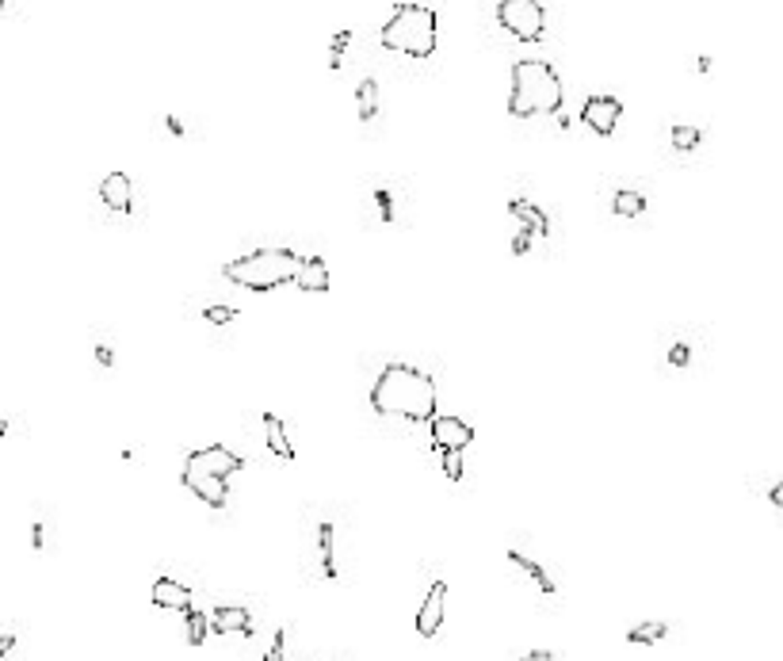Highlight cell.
<instances>
[{
	"label": "cell",
	"mask_w": 783,
	"mask_h": 661,
	"mask_svg": "<svg viewBox=\"0 0 783 661\" xmlns=\"http://www.w3.org/2000/svg\"><path fill=\"white\" fill-rule=\"evenodd\" d=\"M512 661H558V654H554V650H531V654L512 657Z\"/></svg>",
	"instance_id": "cell-28"
},
{
	"label": "cell",
	"mask_w": 783,
	"mask_h": 661,
	"mask_svg": "<svg viewBox=\"0 0 783 661\" xmlns=\"http://www.w3.org/2000/svg\"><path fill=\"white\" fill-rule=\"evenodd\" d=\"M379 43L405 58H432L436 54V12L428 5L405 0L390 12V20L379 31Z\"/></svg>",
	"instance_id": "cell-4"
},
{
	"label": "cell",
	"mask_w": 783,
	"mask_h": 661,
	"mask_svg": "<svg viewBox=\"0 0 783 661\" xmlns=\"http://www.w3.org/2000/svg\"><path fill=\"white\" fill-rule=\"evenodd\" d=\"M699 142H703V131H699V126H673V150L688 153V150H696Z\"/></svg>",
	"instance_id": "cell-22"
},
{
	"label": "cell",
	"mask_w": 783,
	"mask_h": 661,
	"mask_svg": "<svg viewBox=\"0 0 783 661\" xmlns=\"http://www.w3.org/2000/svg\"><path fill=\"white\" fill-rule=\"evenodd\" d=\"M509 214L512 218H520V226H528V230H535L539 237H550V218L539 211L535 203H528V199H509Z\"/></svg>",
	"instance_id": "cell-14"
},
{
	"label": "cell",
	"mask_w": 783,
	"mask_h": 661,
	"mask_svg": "<svg viewBox=\"0 0 783 661\" xmlns=\"http://www.w3.org/2000/svg\"><path fill=\"white\" fill-rule=\"evenodd\" d=\"M768 501H772L776 508H783V478H779V482H776V489L768 493Z\"/></svg>",
	"instance_id": "cell-32"
},
{
	"label": "cell",
	"mask_w": 783,
	"mask_h": 661,
	"mask_svg": "<svg viewBox=\"0 0 783 661\" xmlns=\"http://www.w3.org/2000/svg\"><path fill=\"white\" fill-rule=\"evenodd\" d=\"M31 547H35V550H43V547H46V528H43V524H35V528H31Z\"/></svg>",
	"instance_id": "cell-30"
},
{
	"label": "cell",
	"mask_w": 783,
	"mask_h": 661,
	"mask_svg": "<svg viewBox=\"0 0 783 661\" xmlns=\"http://www.w3.org/2000/svg\"><path fill=\"white\" fill-rule=\"evenodd\" d=\"M264 661H283V631H275V642H272V650H268Z\"/></svg>",
	"instance_id": "cell-29"
},
{
	"label": "cell",
	"mask_w": 783,
	"mask_h": 661,
	"mask_svg": "<svg viewBox=\"0 0 783 661\" xmlns=\"http://www.w3.org/2000/svg\"><path fill=\"white\" fill-rule=\"evenodd\" d=\"M356 107H360V119L363 123H371L379 115V84L375 81H360V88H356Z\"/></svg>",
	"instance_id": "cell-21"
},
{
	"label": "cell",
	"mask_w": 783,
	"mask_h": 661,
	"mask_svg": "<svg viewBox=\"0 0 783 661\" xmlns=\"http://www.w3.org/2000/svg\"><path fill=\"white\" fill-rule=\"evenodd\" d=\"M211 627H214V635H253V616H249V608L226 604V608L211 612Z\"/></svg>",
	"instance_id": "cell-12"
},
{
	"label": "cell",
	"mask_w": 783,
	"mask_h": 661,
	"mask_svg": "<svg viewBox=\"0 0 783 661\" xmlns=\"http://www.w3.org/2000/svg\"><path fill=\"white\" fill-rule=\"evenodd\" d=\"M92 352H96V360H100V367H115V352H111L107 344H96L92 348Z\"/></svg>",
	"instance_id": "cell-27"
},
{
	"label": "cell",
	"mask_w": 783,
	"mask_h": 661,
	"mask_svg": "<svg viewBox=\"0 0 783 661\" xmlns=\"http://www.w3.org/2000/svg\"><path fill=\"white\" fill-rule=\"evenodd\" d=\"M619 115H623V104L615 96H608V92H596V96H589L581 107V123L600 138H608L615 126H619Z\"/></svg>",
	"instance_id": "cell-7"
},
{
	"label": "cell",
	"mask_w": 783,
	"mask_h": 661,
	"mask_svg": "<svg viewBox=\"0 0 783 661\" xmlns=\"http://www.w3.org/2000/svg\"><path fill=\"white\" fill-rule=\"evenodd\" d=\"M562 112V81L558 69L543 58H520L512 65V92H509V115H554Z\"/></svg>",
	"instance_id": "cell-2"
},
{
	"label": "cell",
	"mask_w": 783,
	"mask_h": 661,
	"mask_svg": "<svg viewBox=\"0 0 783 661\" xmlns=\"http://www.w3.org/2000/svg\"><path fill=\"white\" fill-rule=\"evenodd\" d=\"M149 600H154V608L188 612L192 608V589H188V585H180L176 577H157L154 589H149Z\"/></svg>",
	"instance_id": "cell-10"
},
{
	"label": "cell",
	"mask_w": 783,
	"mask_h": 661,
	"mask_svg": "<svg viewBox=\"0 0 783 661\" xmlns=\"http://www.w3.org/2000/svg\"><path fill=\"white\" fill-rule=\"evenodd\" d=\"M443 616H447V581H432L428 585V597L421 600V612H417V635L436 638L443 627Z\"/></svg>",
	"instance_id": "cell-9"
},
{
	"label": "cell",
	"mask_w": 783,
	"mask_h": 661,
	"mask_svg": "<svg viewBox=\"0 0 783 661\" xmlns=\"http://www.w3.org/2000/svg\"><path fill=\"white\" fill-rule=\"evenodd\" d=\"M669 638V623L665 619H649V623H635V627L627 631V642L630 646H654V642Z\"/></svg>",
	"instance_id": "cell-17"
},
{
	"label": "cell",
	"mask_w": 783,
	"mask_h": 661,
	"mask_svg": "<svg viewBox=\"0 0 783 661\" xmlns=\"http://www.w3.org/2000/svg\"><path fill=\"white\" fill-rule=\"evenodd\" d=\"M440 459H443V474L451 482H462V451H440Z\"/></svg>",
	"instance_id": "cell-24"
},
{
	"label": "cell",
	"mask_w": 783,
	"mask_h": 661,
	"mask_svg": "<svg viewBox=\"0 0 783 661\" xmlns=\"http://www.w3.org/2000/svg\"><path fill=\"white\" fill-rule=\"evenodd\" d=\"M371 409L382 417H405L417 425H432L436 413V382L413 363H386L371 387Z\"/></svg>",
	"instance_id": "cell-1"
},
{
	"label": "cell",
	"mask_w": 783,
	"mask_h": 661,
	"mask_svg": "<svg viewBox=\"0 0 783 661\" xmlns=\"http://www.w3.org/2000/svg\"><path fill=\"white\" fill-rule=\"evenodd\" d=\"M428 439L436 451H466L474 444V425H466L462 417H436L428 425Z\"/></svg>",
	"instance_id": "cell-8"
},
{
	"label": "cell",
	"mask_w": 783,
	"mask_h": 661,
	"mask_svg": "<svg viewBox=\"0 0 783 661\" xmlns=\"http://www.w3.org/2000/svg\"><path fill=\"white\" fill-rule=\"evenodd\" d=\"M264 436H268V448L283 459V463H291L294 459V444L287 439V429H283V420H279L275 413H264Z\"/></svg>",
	"instance_id": "cell-16"
},
{
	"label": "cell",
	"mask_w": 783,
	"mask_h": 661,
	"mask_svg": "<svg viewBox=\"0 0 783 661\" xmlns=\"http://www.w3.org/2000/svg\"><path fill=\"white\" fill-rule=\"evenodd\" d=\"M611 211L623 214V218H639L646 211V195L635 192V188H619V192L611 195Z\"/></svg>",
	"instance_id": "cell-19"
},
{
	"label": "cell",
	"mask_w": 783,
	"mask_h": 661,
	"mask_svg": "<svg viewBox=\"0 0 783 661\" xmlns=\"http://www.w3.org/2000/svg\"><path fill=\"white\" fill-rule=\"evenodd\" d=\"M12 650H15V635H12V631H8V635H5V638H0V654H5V657H8V654H12Z\"/></svg>",
	"instance_id": "cell-31"
},
{
	"label": "cell",
	"mask_w": 783,
	"mask_h": 661,
	"mask_svg": "<svg viewBox=\"0 0 783 661\" xmlns=\"http://www.w3.org/2000/svg\"><path fill=\"white\" fill-rule=\"evenodd\" d=\"M294 283L302 287L306 295H325V291L332 287V280H329V268H325L322 256H302V268H298Z\"/></svg>",
	"instance_id": "cell-13"
},
{
	"label": "cell",
	"mask_w": 783,
	"mask_h": 661,
	"mask_svg": "<svg viewBox=\"0 0 783 661\" xmlns=\"http://www.w3.org/2000/svg\"><path fill=\"white\" fill-rule=\"evenodd\" d=\"M348 43H352V31L344 27V31H337L332 35V54H329V69H341V62H344V50H348Z\"/></svg>",
	"instance_id": "cell-23"
},
{
	"label": "cell",
	"mask_w": 783,
	"mask_h": 661,
	"mask_svg": "<svg viewBox=\"0 0 783 661\" xmlns=\"http://www.w3.org/2000/svg\"><path fill=\"white\" fill-rule=\"evenodd\" d=\"M531 233H535V230H528V226H520V233L512 237V252H516V256H524V252L531 249Z\"/></svg>",
	"instance_id": "cell-26"
},
{
	"label": "cell",
	"mask_w": 783,
	"mask_h": 661,
	"mask_svg": "<svg viewBox=\"0 0 783 661\" xmlns=\"http://www.w3.org/2000/svg\"><path fill=\"white\" fill-rule=\"evenodd\" d=\"M211 631H214V627H211V616H207V612H199V608H188V612H183V638H188V646H203Z\"/></svg>",
	"instance_id": "cell-18"
},
{
	"label": "cell",
	"mask_w": 783,
	"mask_h": 661,
	"mask_svg": "<svg viewBox=\"0 0 783 661\" xmlns=\"http://www.w3.org/2000/svg\"><path fill=\"white\" fill-rule=\"evenodd\" d=\"M497 24L520 43H539L547 35V8L539 0H501Z\"/></svg>",
	"instance_id": "cell-6"
},
{
	"label": "cell",
	"mask_w": 783,
	"mask_h": 661,
	"mask_svg": "<svg viewBox=\"0 0 783 661\" xmlns=\"http://www.w3.org/2000/svg\"><path fill=\"white\" fill-rule=\"evenodd\" d=\"M100 199H104V207H107V211L130 214V207H134L130 176H126V173H111V176H104V183H100Z\"/></svg>",
	"instance_id": "cell-11"
},
{
	"label": "cell",
	"mask_w": 783,
	"mask_h": 661,
	"mask_svg": "<svg viewBox=\"0 0 783 661\" xmlns=\"http://www.w3.org/2000/svg\"><path fill=\"white\" fill-rule=\"evenodd\" d=\"M245 467V459L241 455H233L230 448H222V444H214V448H199V451H192L188 459H183V486H188L195 498L203 501V505H211V508H226V501H230V478L233 474Z\"/></svg>",
	"instance_id": "cell-3"
},
{
	"label": "cell",
	"mask_w": 783,
	"mask_h": 661,
	"mask_svg": "<svg viewBox=\"0 0 783 661\" xmlns=\"http://www.w3.org/2000/svg\"><path fill=\"white\" fill-rule=\"evenodd\" d=\"M203 318H207L211 325H230L237 318V310L233 306H207V310H203Z\"/></svg>",
	"instance_id": "cell-25"
},
{
	"label": "cell",
	"mask_w": 783,
	"mask_h": 661,
	"mask_svg": "<svg viewBox=\"0 0 783 661\" xmlns=\"http://www.w3.org/2000/svg\"><path fill=\"white\" fill-rule=\"evenodd\" d=\"M509 562L516 566V570H524V574H528V577L535 581V589H539V593H547V597H554V593H558V585H554V577H550V574H547V570H543V566H539L535 558H528V555H520V550H516V547H509Z\"/></svg>",
	"instance_id": "cell-15"
},
{
	"label": "cell",
	"mask_w": 783,
	"mask_h": 661,
	"mask_svg": "<svg viewBox=\"0 0 783 661\" xmlns=\"http://www.w3.org/2000/svg\"><path fill=\"white\" fill-rule=\"evenodd\" d=\"M298 268H302V256L291 252V249H256V252H245V256H237V261H230L222 268V275L245 291H275L283 283H294Z\"/></svg>",
	"instance_id": "cell-5"
},
{
	"label": "cell",
	"mask_w": 783,
	"mask_h": 661,
	"mask_svg": "<svg viewBox=\"0 0 783 661\" xmlns=\"http://www.w3.org/2000/svg\"><path fill=\"white\" fill-rule=\"evenodd\" d=\"M318 550H322V574L337 581V550H332V524H318Z\"/></svg>",
	"instance_id": "cell-20"
}]
</instances>
